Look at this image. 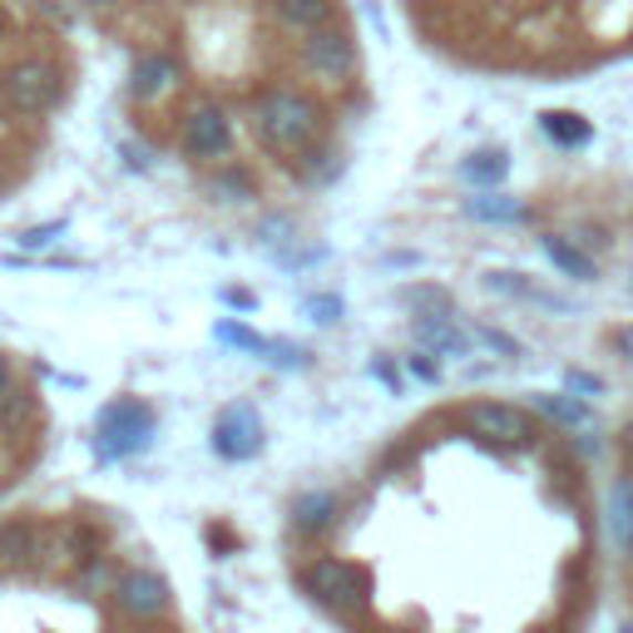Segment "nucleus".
I'll use <instances>...</instances> for the list:
<instances>
[{
	"label": "nucleus",
	"mask_w": 633,
	"mask_h": 633,
	"mask_svg": "<svg viewBox=\"0 0 633 633\" xmlns=\"http://www.w3.org/2000/svg\"><path fill=\"white\" fill-rule=\"evenodd\" d=\"M316 104L298 90H272L268 100L258 104V134L268 149H302V144L316 134Z\"/></svg>",
	"instance_id": "nucleus-1"
},
{
	"label": "nucleus",
	"mask_w": 633,
	"mask_h": 633,
	"mask_svg": "<svg viewBox=\"0 0 633 633\" xmlns=\"http://www.w3.org/2000/svg\"><path fill=\"white\" fill-rule=\"evenodd\" d=\"M302 589L332 614H352V609L366 604V574L346 559H312L302 569Z\"/></svg>",
	"instance_id": "nucleus-2"
},
{
	"label": "nucleus",
	"mask_w": 633,
	"mask_h": 633,
	"mask_svg": "<svg viewBox=\"0 0 633 633\" xmlns=\"http://www.w3.org/2000/svg\"><path fill=\"white\" fill-rule=\"evenodd\" d=\"M154 436V411L144 401H114L100 411V446L110 456H134Z\"/></svg>",
	"instance_id": "nucleus-3"
},
{
	"label": "nucleus",
	"mask_w": 633,
	"mask_h": 633,
	"mask_svg": "<svg viewBox=\"0 0 633 633\" xmlns=\"http://www.w3.org/2000/svg\"><path fill=\"white\" fill-rule=\"evenodd\" d=\"M466 426L475 436L495 440V446H530L535 440V421L520 406H505V401H475V406H466Z\"/></svg>",
	"instance_id": "nucleus-4"
},
{
	"label": "nucleus",
	"mask_w": 633,
	"mask_h": 633,
	"mask_svg": "<svg viewBox=\"0 0 633 633\" xmlns=\"http://www.w3.org/2000/svg\"><path fill=\"white\" fill-rule=\"evenodd\" d=\"M6 100L25 114H40L60 100V70L45 65V60H25L6 75Z\"/></svg>",
	"instance_id": "nucleus-5"
},
{
	"label": "nucleus",
	"mask_w": 633,
	"mask_h": 633,
	"mask_svg": "<svg viewBox=\"0 0 633 633\" xmlns=\"http://www.w3.org/2000/svg\"><path fill=\"white\" fill-rule=\"evenodd\" d=\"M214 450L224 460H252L262 450V421L252 406H228L214 426Z\"/></svg>",
	"instance_id": "nucleus-6"
},
{
	"label": "nucleus",
	"mask_w": 633,
	"mask_h": 633,
	"mask_svg": "<svg viewBox=\"0 0 633 633\" xmlns=\"http://www.w3.org/2000/svg\"><path fill=\"white\" fill-rule=\"evenodd\" d=\"M114 599L129 619H158L168 609V584L154 569H129L124 579H114Z\"/></svg>",
	"instance_id": "nucleus-7"
},
{
	"label": "nucleus",
	"mask_w": 633,
	"mask_h": 633,
	"mask_svg": "<svg viewBox=\"0 0 633 633\" xmlns=\"http://www.w3.org/2000/svg\"><path fill=\"white\" fill-rule=\"evenodd\" d=\"M228 144H234V124H228V114L218 110V104H204V110H194L184 120V149L208 158V154H228Z\"/></svg>",
	"instance_id": "nucleus-8"
},
{
	"label": "nucleus",
	"mask_w": 633,
	"mask_h": 633,
	"mask_svg": "<svg viewBox=\"0 0 633 633\" xmlns=\"http://www.w3.org/2000/svg\"><path fill=\"white\" fill-rule=\"evenodd\" d=\"M308 65L316 70V75H326V80H342V75H352V65H356V45H352V35L346 30H312V40H308Z\"/></svg>",
	"instance_id": "nucleus-9"
},
{
	"label": "nucleus",
	"mask_w": 633,
	"mask_h": 633,
	"mask_svg": "<svg viewBox=\"0 0 633 633\" xmlns=\"http://www.w3.org/2000/svg\"><path fill=\"white\" fill-rule=\"evenodd\" d=\"M609 540L614 550L633 554V475H619L609 485Z\"/></svg>",
	"instance_id": "nucleus-10"
},
{
	"label": "nucleus",
	"mask_w": 633,
	"mask_h": 633,
	"mask_svg": "<svg viewBox=\"0 0 633 633\" xmlns=\"http://www.w3.org/2000/svg\"><path fill=\"white\" fill-rule=\"evenodd\" d=\"M30 559H40L35 520H6V525H0V564L20 569V564H30Z\"/></svg>",
	"instance_id": "nucleus-11"
},
{
	"label": "nucleus",
	"mask_w": 633,
	"mask_h": 633,
	"mask_svg": "<svg viewBox=\"0 0 633 633\" xmlns=\"http://www.w3.org/2000/svg\"><path fill=\"white\" fill-rule=\"evenodd\" d=\"M416 342L426 346V352H440V356H466L470 352V336L456 332L450 316H421V322H416Z\"/></svg>",
	"instance_id": "nucleus-12"
},
{
	"label": "nucleus",
	"mask_w": 633,
	"mask_h": 633,
	"mask_svg": "<svg viewBox=\"0 0 633 633\" xmlns=\"http://www.w3.org/2000/svg\"><path fill=\"white\" fill-rule=\"evenodd\" d=\"M168 84H174V60H168V55L134 60V70H129V94H134V100H158Z\"/></svg>",
	"instance_id": "nucleus-13"
},
{
	"label": "nucleus",
	"mask_w": 633,
	"mask_h": 633,
	"mask_svg": "<svg viewBox=\"0 0 633 633\" xmlns=\"http://www.w3.org/2000/svg\"><path fill=\"white\" fill-rule=\"evenodd\" d=\"M332 520H336V500L326 490H308V495H298V500H292V525H298L302 535L332 530Z\"/></svg>",
	"instance_id": "nucleus-14"
},
{
	"label": "nucleus",
	"mask_w": 633,
	"mask_h": 633,
	"mask_svg": "<svg viewBox=\"0 0 633 633\" xmlns=\"http://www.w3.org/2000/svg\"><path fill=\"white\" fill-rule=\"evenodd\" d=\"M544 252H550V262L559 272H564V278H574V282H594V258H589V252H579L574 242H564V238H544Z\"/></svg>",
	"instance_id": "nucleus-15"
},
{
	"label": "nucleus",
	"mask_w": 633,
	"mask_h": 633,
	"mask_svg": "<svg viewBox=\"0 0 633 633\" xmlns=\"http://www.w3.org/2000/svg\"><path fill=\"white\" fill-rule=\"evenodd\" d=\"M278 15L288 20V25H302V30H326L332 0H278Z\"/></svg>",
	"instance_id": "nucleus-16"
},
{
	"label": "nucleus",
	"mask_w": 633,
	"mask_h": 633,
	"mask_svg": "<svg viewBox=\"0 0 633 633\" xmlns=\"http://www.w3.org/2000/svg\"><path fill=\"white\" fill-rule=\"evenodd\" d=\"M540 129L550 134L554 144H564V149H574V144H589V124L579 120V114H569V110H550V114H540Z\"/></svg>",
	"instance_id": "nucleus-17"
},
{
	"label": "nucleus",
	"mask_w": 633,
	"mask_h": 633,
	"mask_svg": "<svg viewBox=\"0 0 633 633\" xmlns=\"http://www.w3.org/2000/svg\"><path fill=\"white\" fill-rule=\"evenodd\" d=\"M466 214L480 218V224H520L525 208L515 204V198H505V194H480V198H470L466 204Z\"/></svg>",
	"instance_id": "nucleus-18"
},
{
	"label": "nucleus",
	"mask_w": 633,
	"mask_h": 633,
	"mask_svg": "<svg viewBox=\"0 0 633 633\" xmlns=\"http://www.w3.org/2000/svg\"><path fill=\"white\" fill-rule=\"evenodd\" d=\"M535 411H544L550 421H559V426H589V406L574 396H535Z\"/></svg>",
	"instance_id": "nucleus-19"
},
{
	"label": "nucleus",
	"mask_w": 633,
	"mask_h": 633,
	"mask_svg": "<svg viewBox=\"0 0 633 633\" xmlns=\"http://www.w3.org/2000/svg\"><path fill=\"white\" fill-rule=\"evenodd\" d=\"M505 168H510V158H505L500 149H485V154H470L466 164H460V174H466L470 184H500Z\"/></svg>",
	"instance_id": "nucleus-20"
},
{
	"label": "nucleus",
	"mask_w": 633,
	"mask_h": 633,
	"mask_svg": "<svg viewBox=\"0 0 633 633\" xmlns=\"http://www.w3.org/2000/svg\"><path fill=\"white\" fill-rule=\"evenodd\" d=\"M30 416H35V396H30V392H15V386H10V392L0 396V426L15 430V426H25Z\"/></svg>",
	"instance_id": "nucleus-21"
},
{
	"label": "nucleus",
	"mask_w": 633,
	"mask_h": 633,
	"mask_svg": "<svg viewBox=\"0 0 633 633\" xmlns=\"http://www.w3.org/2000/svg\"><path fill=\"white\" fill-rule=\"evenodd\" d=\"M218 336H224V342H234V346H242V352H262V356H272V342H268V336L248 332V326H234V322H218Z\"/></svg>",
	"instance_id": "nucleus-22"
},
{
	"label": "nucleus",
	"mask_w": 633,
	"mask_h": 633,
	"mask_svg": "<svg viewBox=\"0 0 633 633\" xmlns=\"http://www.w3.org/2000/svg\"><path fill=\"white\" fill-rule=\"evenodd\" d=\"M406 302H411V308H426V316H446L450 312V298L440 288H411Z\"/></svg>",
	"instance_id": "nucleus-23"
},
{
	"label": "nucleus",
	"mask_w": 633,
	"mask_h": 633,
	"mask_svg": "<svg viewBox=\"0 0 633 633\" xmlns=\"http://www.w3.org/2000/svg\"><path fill=\"white\" fill-rule=\"evenodd\" d=\"M406 366H411V376H416V382H426V386H436V382H440V366L430 362V352H416Z\"/></svg>",
	"instance_id": "nucleus-24"
},
{
	"label": "nucleus",
	"mask_w": 633,
	"mask_h": 633,
	"mask_svg": "<svg viewBox=\"0 0 633 633\" xmlns=\"http://www.w3.org/2000/svg\"><path fill=\"white\" fill-rule=\"evenodd\" d=\"M308 316H312V322H336V316H342V298H312Z\"/></svg>",
	"instance_id": "nucleus-25"
},
{
	"label": "nucleus",
	"mask_w": 633,
	"mask_h": 633,
	"mask_svg": "<svg viewBox=\"0 0 633 633\" xmlns=\"http://www.w3.org/2000/svg\"><path fill=\"white\" fill-rule=\"evenodd\" d=\"M60 228H65V224H60V218H55V224H45V228H30V234H20V248H45V242L55 238Z\"/></svg>",
	"instance_id": "nucleus-26"
},
{
	"label": "nucleus",
	"mask_w": 633,
	"mask_h": 633,
	"mask_svg": "<svg viewBox=\"0 0 633 633\" xmlns=\"http://www.w3.org/2000/svg\"><path fill=\"white\" fill-rule=\"evenodd\" d=\"M569 392H584V396H599V376H589V372H569Z\"/></svg>",
	"instance_id": "nucleus-27"
},
{
	"label": "nucleus",
	"mask_w": 633,
	"mask_h": 633,
	"mask_svg": "<svg viewBox=\"0 0 633 633\" xmlns=\"http://www.w3.org/2000/svg\"><path fill=\"white\" fill-rule=\"evenodd\" d=\"M480 342L495 346V352H505V356H520V346H515L510 336H500V332H480Z\"/></svg>",
	"instance_id": "nucleus-28"
},
{
	"label": "nucleus",
	"mask_w": 633,
	"mask_h": 633,
	"mask_svg": "<svg viewBox=\"0 0 633 633\" xmlns=\"http://www.w3.org/2000/svg\"><path fill=\"white\" fill-rule=\"evenodd\" d=\"M6 392H10V366L0 362V396H6Z\"/></svg>",
	"instance_id": "nucleus-29"
},
{
	"label": "nucleus",
	"mask_w": 633,
	"mask_h": 633,
	"mask_svg": "<svg viewBox=\"0 0 633 633\" xmlns=\"http://www.w3.org/2000/svg\"><path fill=\"white\" fill-rule=\"evenodd\" d=\"M624 446L633 450V421H629V426H624Z\"/></svg>",
	"instance_id": "nucleus-30"
},
{
	"label": "nucleus",
	"mask_w": 633,
	"mask_h": 633,
	"mask_svg": "<svg viewBox=\"0 0 633 633\" xmlns=\"http://www.w3.org/2000/svg\"><path fill=\"white\" fill-rule=\"evenodd\" d=\"M90 6H114V0H90Z\"/></svg>",
	"instance_id": "nucleus-31"
},
{
	"label": "nucleus",
	"mask_w": 633,
	"mask_h": 633,
	"mask_svg": "<svg viewBox=\"0 0 633 633\" xmlns=\"http://www.w3.org/2000/svg\"><path fill=\"white\" fill-rule=\"evenodd\" d=\"M624 633H633V629H624Z\"/></svg>",
	"instance_id": "nucleus-32"
}]
</instances>
